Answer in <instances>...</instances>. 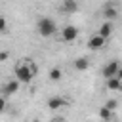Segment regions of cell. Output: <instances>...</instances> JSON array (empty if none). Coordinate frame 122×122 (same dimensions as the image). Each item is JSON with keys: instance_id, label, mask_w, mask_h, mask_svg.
Instances as JSON below:
<instances>
[{"instance_id": "obj_8", "label": "cell", "mask_w": 122, "mask_h": 122, "mask_svg": "<svg viewBox=\"0 0 122 122\" xmlns=\"http://www.w3.org/2000/svg\"><path fill=\"white\" fill-rule=\"evenodd\" d=\"M107 88L109 90H122V80L118 76H109L107 78Z\"/></svg>"}, {"instance_id": "obj_5", "label": "cell", "mask_w": 122, "mask_h": 122, "mask_svg": "<svg viewBox=\"0 0 122 122\" xmlns=\"http://www.w3.org/2000/svg\"><path fill=\"white\" fill-rule=\"evenodd\" d=\"M118 69H120V63H118V61H111V63H109V65L103 69V74H105V78H109V76H116Z\"/></svg>"}, {"instance_id": "obj_18", "label": "cell", "mask_w": 122, "mask_h": 122, "mask_svg": "<svg viewBox=\"0 0 122 122\" xmlns=\"http://www.w3.org/2000/svg\"><path fill=\"white\" fill-rule=\"evenodd\" d=\"M4 107H6V99L0 97V111H4Z\"/></svg>"}, {"instance_id": "obj_7", "label": "cell", "mask_w": 122, "mask_h": 122, "mask_svg": "<svg viewBox=\"0 0 122 122\" xmlns=\"http://www.w3.org/2000/svg\"><path fill=\"white\" fill-rule=\"evenodd\" d=\"M61 10L67 11V13H74V11L78 10V2H76V0H63Z\"/></svg>"}, {"instance_id": "obj_3", "label": "cell", "mask_w": 122, "mask_h": 122, "mask_svg": "<svg viewBox=\"0 0 122 122\" xmlns=\"http://www.w3.org/2000/svg\"><path fill=\"white\" fill-rule=\"evenodd\" d=\"M76 36H78V29H76L74 25H67V27L61 30V38H63V42H74Z\"/></svg>"}, {"instance_id": "obj_19", "label": "cell", "mask_w": 122, "mask_h": 122, "mask_svg": "<svg viewBox=\"0 0 122 122\" xmlns=\"http://www.w3.org/2000/svg\"><path fill=\"white\" fill-rule=\"evenodd\" d=\"M116 76H118V78H120V80H122V67H120V69H118V72H116Z\"/></svg>"}, {"instance_id": "obj_1", "label": "cell", "mask_w": 122, "mask_h": 122, "mask_svg": "<svg viewBox=\"0 0 122 122\" xmlns=\"http://www.w3.org/2000/svg\"><path fill=\"white\" fill-rule=\"evenodd\" d=\"M34 74H36V67H34L32 63H23V65H17V67H15V78H17L21 84L30 82Z\"/></svg>"}, {"instance_id": "obj_14", "label": "cell", "mask_w": 122, "mask_h": 122, "mask_svg": "<svg viewBox=\"0 0 122 122\" xmlns=\"http://www.w3.org/2000/svg\"><path fill=\"white\" fill-rule=\"evenodd\" d=\"M4 32H8V21L4 15H0V34H4Z\"/></svg>"}, {"instance_id": "obj_13", "label": "cell", "mask_w": 122, "mask_h": 122, "mask_svg": "<svg viewBox=\"0 0 122 122\" xmlns=\"http://www.w3.org/2000/svg\"><path fill=\"white\" fill-rule=\"evenodd\" d=\"M103 15H105V19H114L116 15H118V11H116V8H105V11H103Z\"/></svg>"}, {"instance_id": "obj_17", "label": "cell", "mask_w": 122, "mask_h": 122, "mask_svg": "<svg viewBox=\"0 0 122 122\" xmlns=\"http://www.w3.org/2000/svg\"><path fill=\"white\" fill-rule=\"evenodd\" d=\"M8 59V51H0V61H6Z\"/></svg>"}, {"instance_id": "obj_2", "label": "cell", "mask_w": 122, "mask_h": 122, "mask_svg": "<svg viewBox=\"0 0 122 122\" xmlns=\"http://www.w3.org/2000/svg\"><path fill=\"white\" fill-rule=\"evenodd\" d=\"M36 30H38L40 36H51V34H55L57 25H55L53 19H50V17H42V19H38V23H36Z\"/></svg>"}, {"instance_id": "obj_6", "label": "cell", "mask_w": 122, "mask_h": 122, "mask_svg": "<svg viewBox=\"0 0 122 122\" xmlns=\"http://www.w3.org/2000/svg\"><path fill=\"white\" fill-rule=\"evenodd\" d=\"M19 84H21V82H19L17 78H15V80H10V82L4 86V90H2V92H4L6 95H13V93L19 90Z\"/></svg>"}, {"instance_id": "obj_16", "label": "cell", "mask_w": 122, "mask_h": 122, "mask_svg": "<svg viewBox=\"0 0 122 122\" xmlns=\"http://www.w3.org/2000/svg\"><path fill=\"white\" fill-rule=\"evenodd\" d=\"M116 105H118V103H116V99H109V101L105 103V107H107V109H111V111H114V109H116Z\"/></svg>"}, {"instance_id": "obj_4", "label": "cell", "mask_w": 122, "mask_h": 122, "mask_svg": "<svg viewBox=\"0 0 122 122\" xmlns=\"http://www.w3.org/2000/svg\"><path fill=\"white\" fill-rule=\"evenodd\" d=\"M105 42H107V38L97 32V34H93V36L88 40V48H90V50H101V48L105 46Z\"/></svg>"}, {"instance_id": "obj_15", "label": "cell", "mask_w": 122, "mask_h": 122, "mask_svg": "<svg viewBox=\"0 0 122 122\" xmlns=\"http://www.w3.org/2000/svg\"><path fill=\"white\" fill-rule=\"evenodd\" d=\"M99 116H101V118H111V109H107V107L103 105V109H101Z\"/></svg>"}, {"instance_id": "obj_9", "label": "cell", "mask_w": 122, "mask_h": 122, "mask_svg": "<svg viewBox=\"0 0 122 122\" xmlns=\"http://www.w3.org/2000/svg\"><path fill=\"white\" fill-rule=\"evenodd\" d=\"M48 107L53 109V111H55V109H61V107H65V99H63V97H51V99L48 101Z\"/></svg>"}, {"instance_id": "obj_12", "label": "cell", "mask_w": 122, "mask_h": 122, "mask_svg": "<svg viewBox=\"0 0 122 122\" xmlns=\"http://www.w3.org/2000/svg\"><path fill=\"white\" fill-rule=\"evenodd\" d=\"M61 76H63V71H61L59 67H53V69L50 71V80L57 82V80H61Z\"/></svg>"}, {"instance_id": "obj_10", "label": "cell", "mask_w": 122, "mask_h": 122, "mask_svg": "<svg viewBox=\"0 0 122 122\" xmlns=\"http://www.w3.org/2000/svg\"><path fill=\"white\" fill-rule=\"evenodd\" d=\"M111 32H112V25L107 21V23H103L101 27H99V34L101 36H105V38H109L111 36Z\"/></svg>"}, {"instance_id": "obj_11", "label": "cell", "mask_w": 122, "mask_h": 122, "mask_svg": "<svg viewBox=\"0 0 122 122\" xmlns=\"http://www.w3.org/2000/svg\"><path fill=\"white\" fill-rule=\"evenodd\" d=\"M88 65H90V63H88L86 57H78V59H74V69H76V71H86Z\"/></svg>"}]
</instances>
